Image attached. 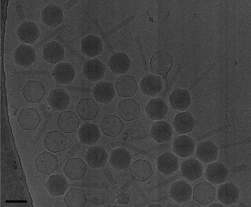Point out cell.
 <instances>
[{
  "label": "cell",
  "instance_id": "8fae6325",
  "mask_svg": "<svg viewBox=\"0 0 251 207\" xmlns=\"http://www.w3.org/2000/svg\"><path fill=\"white\" fill-rule=\"evenodd\" d=\"M80 43L82 53L89 57H95L103 51L102 40L94 34H90L85 37Z\"/></svg>",
  "mask_w": 251,
  "mask_h": 207
},
{
  "label": "cell",
  "instance_id": "44dd1931",
  "mask_svg": "<svg viewBox=\"0 0 251 207\" xmlns=\"http://www.w3.org/2000/svg\"><path fill=\"white\" fill-rule=\"evenodd\" d=\"M77 133L81 143L90 146L95 145L101 137L98 126L89 122L83 124L78 129Z\"/></svg>",
  "mask_w": 251,
  "mask_h": 207
},
{
  "label": "cell",
  "instance_id": "d6986e66",
  "mask_svg": "<svg viewBox=\"0 0 251 207\" xmlns=\"http://www.w3.org/2000/svg\"><path fill=\"white\" fill-rule=\"evenodd\" d=\"M35 164L37 170L44 174L49 175L57 168V158L54 154L46 151L39 154L36 158Z\"/></svg>",
  "mask_w": 251,
  "mask_h": 207
},
{
  "label": "cell",
  "instance_id": "e575fe53",
  "mask_svg": "<svg viewBox=\"0 0 251 207\" xmlns=\"http://www.w3.org/2000/svg\"><path fill=\"white\" fill-rule=\"evenodd\" d=\"M100 126L103 133L106 135L115 137L121 133L124 124L118 116L108 114L103 118L100 124Z\"/></svg>",
  "mask_w": 251,
  "mask_h": 207
},
{
  "label": "cell",
  "instance_id": "484cf974",
  "mask_svg": "<svg viewBox=\"0 0 251 207\" xmlns=\"http://www.w3.org/2000/svg\"><path fill=\"white\" fill-rule=\"evenodd\" d=\"M215 194V187L208 182L204 181L194 187L193 197L201 205L204 206L214 200Z\"/></svg>",
  "mask_w": 251,
  "mask_h": 207
},
{
  "label": "cell",
  "instance_id": "7bdbcfd3",
  "mask_svg": "<svg viewBox=\"0 0 251 207\" xmlns=\"http://www.w3.org/2000/svg\"><path fill=\"white\" fill-rule=\"evenodd\" d=\"M150 206L152 207H163V205L160 204H153L151 205Z\"/></svg>",
  "mask_w": 251,
  "mask_h": 207
},
{
  "label": "cell",
  "instance_id": "7402d4cb",
  "mask_svg": "<svg viewBox=\"0 0 251 207\" xmlns=\"http://www.w3.org/2000/svg\"><path fill=\"white\" fill-rule=\"evenodd\" d=\"M87 169V165L82 159L79 158H74L67 160L63 170L70 179L75 180L83 179Z\"/></svg>",
  "mask_w": 251,
  "mask_h": 207
},
{
  "label": "cell",
  "instance_id": "9c48e42d",
  "mask_svg": "<svg viewBox=\"0 0 251 207\" xmlns=\"http://www.w3.org/2000/svg\"><path fill=\"white\" fill-rule=\"evenodd\" d=\"M106 66L97 58L87 61L84 63L82 73L89 81L94 82L104 77Z\"/></svg>",
  "mask_w": 251,
  "mask_h": 207
},
{
  "label": "cell",
  "instance_id": "277c9868",
  "mask_svg": "<svg viewBox=\"0 0 251 207\" xmlns=\"http://www.w3.org/2000/svg\"><path fill=\"white\" fill-rule=\"evenodd\" d=\"M51 75L57 83L68 85L72 83L76 76V73L70 63L59 62L57 64Z\"/></svg>",
  "mask_w": 251,
  "mask_h": 207
},
{
  "label": "cell",
  "instance_id": "30bf717a",
  "mask_svg": "<svg viewBox=\"0 0 251 207\" xmlns=\"http://www.w3.org/2000/svg\"><path fill=\"white\" fill-rule=\"evenodd\" d=\"M240 193L239 189L232 182H229L219 186L217 198L224 205L228 206L238 202Z\"/></svg>",
  "mask_w": 251,
  "mask_h": 207
},
{
  "label": "cell",
  "instance_id": "e0dca14e",
  "mask_svg": "<svg viewBox=\"0 0 251 207\" xmlns=\"http://www.w3.org/2000/svg\"><path fill=\"white\" fill-rule=\"evenodd\" d=\"M109 158L108 155L102 146H91L87 150L85 158L88 164L92 168L104 167Z\"/></svg>",
  "mask_w": 251,
  "mask_h": 207
},
{
  "label": "cell",
  "instance_id": "52a82bcc",
  "mask_svg": "<svg viewBox=\"0 0 251 207\" xmlns=\"http://www.w3.org/2000/svg\"><path fill=\"white\" fill-rule=\"evenodd\" d=\"M41 15L42 22L52 28L59 25L63 19L62 9L53 3H50L43 9Z\"/></svg>",
  "mask_w": 251,
  "mask_h": 207
},
{
  "label": "cell",
  "instance_id": "2e32d148",
  "mask_svg": "<svg viewBox=\"0 0 251 207\" xmlns=\"http://www.w3.org/2000/svg\"><path fill=\"white\" fill-rule=\"evenodd\" d=\"M47 101L52 110L61 111L67 108L71 101V98L64 89H54L51 91L47 97Z\"/></svg>",
  "mask_w": 251,
  "mask_h": 207
},
{
  "label": "cell",
  "instance_id": "6da1fadb",
  "mask_svg": "<svg viewBox=\"0 0 251 207\" xmlns=\"http://www.w3.org/2000/svg\"><path fill=\"white\" fill-rule=\"evenodd\" d=\"M172 62V57L170 54L163 51H156L150 61L151 71L154 73L165 75L171 68Z\"/></svg>",
  "mask_w": 251,
  "mask_h": 207
},
{
  "label": "cell",
  "instance_id": "74e56055",
  "mask_svg": "<svg viewBox=\"0 0 251 207\" xmlns=\"http://www.w3.org/2000/svg\"><path fill=\"white\" fill-rule=\"evenodd\" d=\"M156 162L158 170L167 175H171L179 168L178 158L169 152H165L159 156Z\"/></svg>",
  "mask_w": 251,
  "mask_h": 207
},
{
  "label": "cell",
  "instance_id": "f1b7e54d",
  "mask_svg": "<svg viewBox=\"0 0 251 207\" xmlns=\"http://www.w3.org/2000/svg\"><path fill=\"white\" fill-rule=\"evenodd\" d=\"M169 110V108L164 100L161 98H153L148 102L145 110L151 120L163 119Z\"/></svg>",
  "mask_w": 251,
  "mask_h": 207
},
{
  "label": "cell",
  "instance_id": "603a6c76",
  "mask_svg": "<svg viewBox=\"0 0 251 207\" xmlns=\"http://www.w3.org/2000/svg\"><path fill=\"white\" fill-rule=\"evenodd\" d=\"M192 190V186L186 181L179 180L171 184L170 196L176 202L181 203L191 199Z\"/></svg>",
  "mask_w": 251,
  "mask_h": 207
},
{
  "label": "cell",
  "instance_id": "60d3db41",
  "mask_svg": "<svg viewBox=\"0 0 251 207\" xmlns=\"http://www.w3.org/2000/svg\"><path fill=\"white\" fill-rule=\"evenodd\" d=\"M129 200V195L125 193H122L119 194L117 197V202L120 205L126 204L128 203Z\"/></svg>",
  "mask_w": 251,
  "mask_h": 207
},
{
  "label": "cell",
  "instance_id": "cb8c5ba5",
  "mask_svg": "<svg viewBox=\"0 0 251 207\" xmlns=\"http://www.w3.org/2000/svg\"><path fill=\"white\" fill-rule=\"evenodd\" d=\"M64 54L63 46L56 41L50 42L43 47V59L52 64L63 61L64 59Z\"/></svg>",
  "mask_w": 251,
  "mask_h": 207
},
{
  "label": "cell",
  "instance_id": "ba28073f",
  "mask_svg": "<svg viewBox=\"0 0 251 207\" xmlns=\"http://www.w3.org/2000/svg\"><path fill=\"white\" fill-rule=\"evenodd\" d=\"M132 157V155L125 148L121 147L111 151L109 162L115 170L120 171L130 166Z\"/></svg>",
  "mask_w": 251,
  "mask_h": 207
},
{
  "label": "cell",
  "instance_id": "4dcf8cb0",
  "mask_svg": "<svg viewBox=\"0 0 251 207\" xmlns=\"http://www.w3.org/2000/svg\"><path fill=\"white\" fill-rule=\"evenodd\" d=\"M171 108L182 111H185L191 104L192 99L189 92L186 89L176 88L169 97Z\"/></svg>",
  "mask_w": 251,
  "mask_h": 207
},
{
  "label": "cell",
  "instance_id": "1f68e13d",
  "mask_svg": "<svg viewBox=\"0 0 251 207\" xmlns=\"http://www.w3.org/2000/svg\"><path fill=\"white\" fill-rule=\"evenodd\" d=\"M139 85L143 94L153 97L158 94L163 87L160 77L150 73L147 74L143 77Z\"/></svg>",
  "mask_w": 251,
  "mask_h": 207
},
{
  "label": "cell",
  "instance_id": "836d02e7",
  "mask_svg": "<svg viewBox=\"0 0 251 207\" xmlns=\"http://www.w3.org/2000/svg\"><path fill=\"white\" fill-rule=\"evenodd\" d=\"M129 169L132 178L140 182L145 181L153 174L150 162L142 159H139L135 161L130 165Z\"/></svg>",
  "mask_w": 251,
  "mask_h": 207
},
{
  "label": "cell",
  "instance_id": "4316f807",
  "mask_svg": "<svg viewBox=\"0 0 251 207\" xmlns=\"http://www.w3.org/2000/svg\"><path fill=\"white\" fill-rule=\"evenodd\" d=\"M100 108L95 101L90 98H83L78 102L75 111L83 120L94 119L96 117Z\"/></svg>",
  "mask_w": 251,
  "mask_h": 207
},
{
  "label": "cell",
  "instance_id": "4fadbf2b",
  "mask_svg": "<svg viewBox=\"0 0 251 207\" xmlns=\"http://www.w3.org/2000/svg\"><path fill=\"white\" fill-rule=\"evenodd\" d=\"M228 172L227 169L222 163L216 162L207 165L204 175L211 184L216 185L225 182Z\"/></svg>",
  "mask_w": 251,
  "mask_h": 207
},
{
  "label": "cell",
  "instance_id": "8992f818",
  "mask_svg": "<svg viewBox=\"0 0 251 207\" xmlns=\"http://www.w3.org/2000/svg\"><path fill=\"white\" fill-rule=\"evenodd\" d=\"M17 36L21 42L33 44L40 37L41 33L37 24L34 22L22 23L16 30Z\"/></svg>",
  "mask_w": 251,
  "mask_h": 207
},
{
  "label": "cell",
  "instance_id": "8d00e7d4",
  "mask_svg": "<svg viewBox=\"0 0 251 207\" xmlns=\"http://www.w3.org/2000/svg\"><path fill=\"white\" fill-rule=\"evenodd\" d=\"M196 123V121L189 112H183L177 114L175 117L172 125L176 132L180 134L190 132Z\"/></svg>",
  "mask_w": 251,
  "mask_h": 207
},
{
  "label": "cell",
  "instance_id": "ab89813d",
  "mask_svg": "<svg viewBox=\"0 0 251 207\" xmlns=\"http://www.w3.org/2000/svg\"><path fill=\"white\" fill-rule=\"evenodd\" d=\"M87 198L84 192L76 188H70L66 193L64 200L67 207H83L87 202Z\"/></svg>",
  "mask_w": 251,
  "mask_h": 207
},
{
  "label": "cell",
  "instance_id": "d6a6232c",
  "mask_svg": "<svg viewBox=\"0 0 251 207\" xmlns=\"http://www.w3.org/2000/svg\"><path fill=\"white\" fill-rule=\"evenodd\" d=\"M80 121L77 115L72 111L61 112L57 121V126L63 133L75 132L79 126Z\"/></svg>",
  "mask_w": 251,
  "mask_h": 207
},
{
  "label": "cell",
  "instance_id": "f35d334b",
  "mask_svg": "<svg viewBox=\"0 0 251 207\" xmlns=\"http://www.w3.org/2000/svg\"><path fill=\"white\" fill-rule=\"evenodd\" d=\"M173 131V127L166 122L164 121H157L152 123L150 135L158 142H164L170 140Z\"/></svg>",
  "mask_w": 251,
  "mask_h": 207
},
{
  "label": "cell",
  "instance_id": "ffe728a7",
  "mask_svg": "<svg viewBox=\"0 0 251 207\" xmlns=\"http://www.w3.org/2000/svg\"><path fill=\"white\" fill-rule=\"evenodd\" d=\"M202 163L194 158H190L181 163L180 172L183 177L190 182L201 178L202 176Z\"/></svg>",
  "mask_w": 251,
  "mask_h": 207
},
{
  "label": "cell",
  "instance_id": "f546056e",
  "mask_svg": "<svg viewBox=\"0 0 251 207\" xmlns=\"http://www.w3.org/2000/svg\"><path fill=\"white\" fill-rule=\"evenodd\" d=\"M66 142L67 137L64 134L58 131H53L46 134L44 146L50 152L57 153L65 149Z\"/></svg>",
  "mask_w": 251,
  "mask_h": 207
},
{
  "label": "cell",
  "instance_id": "5bb4252c",
  "mask_svg": "<svg viewBox=\"0 0 251 207\" xmlns=\"http://www.w3.org/2000/svg\"><path fill=\"white\" fill-rule=\"evenodd\" d=\"M218 151L217 146L211 140H207L198 144L195 155L202 162L207 163L216 160Z\"/></svg>",
  "mask_w": 251,
  "mask_h": 207
},
{
  "label": "cell",
  "instance_id": "83f0119b",
  "mask_svg": "<svg viewBox=\"0 0 251 207\" xmlns=\"http://www.w3.org/2000/svg\"><path fill=\"white\" fill-rule=\"evenodd\" d=\"M45 186L50 195L57 196L64 194L69 188V184L63 175L58 174L50 176L46 182Z\"/></svg>",
  "mask_w": 251,
  "mask_h": 207
},
{
  "label": "cell",
  "instance_id": "7c38bea8",
  "mask_svg": "<svg viewBox=\"0 0 251 207\" xmlns=\"http://www.w3.org/2000/svg\"><path fill=\"white\" fill-rule=\"evenodd\" d=\"M115 87L119 96L131 98L137 91L138 85L133 76L122 75L120 76L115 83Z\"/></svg>",
  "mask_w": 251,
  "mask_h": 207
},
{
  "label": "cell",
  "instance_id": "b9f144b4",
  "mask_svg": "<svg viewBox=\"0 0 251 207\" xmlns=\"http://www.w3.org/2000/svg\"><path fill=\"white\" fill-rule=\"evenodd\" d=\"M225 207V205L223 204L217 203L213 202L211 204L209 207Z\"/></svg>",
  "mask_w": 251,
  "mask_h": 207
},
{
  "label": "cell",
  "instance_id": "d590c367",
  "mask_svg": "<svg viewBox=\"0 0 251 207\" xmlns=\"http://www.w3.org/2000/svg\"><path fill=\"white\" fill-rule=\"evenodd\" d=\"M195 142L191 138L182 135L175 138L173 140L172 150L175 154L185 157L193 155L194 152Z\"/></svg>",
  "mask_w": 251,
  "mask_h": 207
},
{
  "label": "cell",
  "instance_id": "9a60e30c",
  "mask_svg": "<svg viewBox=\"0 0 251 207\" xmlns=\"http://www.w3.org/2000/svg\"><path fill=\"white\" fill-rule=\"evenodd\" d=\"M132 63L131 60L125 52H118L111 55L107 64L113 73L119 74L126 73Z\"/></svg>",
  "mask_w": 251,
  "mask_h": 207
},
{
  "label": "cell",
  "instance_id": "5b68a950",
  "mask_svg": "<svg viewBox=\"0 0 251 207\" xmlns=\"http://www.w3.org/2000/svg\"><path fill=\"white\" fill-rule=\"evenodd\" d=\"M13 55L15 63L25 68L29 67L36 60L34 49L24 43L20 44L14 50Z\"/></svg>",
  "mask_w": 251,
  "mask_h": 207
},
{
  "label": "cell",
  "instance_id": "7a4b0ae2",
  "mask_svg": "<svg viewBox=\"0 0 251 207\" xmlns=\"http://www.w3.org/2000/svg\"><path fill=\"white\" fill-rule=\"evenodd\" d=\"M17 121L21 128L24 130H35L39 124L41 118L37 110L32 108H25L21 111Z\"/></svg>",
  "mask_w": 251,
  "mask_h": 207
},
{
  "label": "cell",
  "instance_id": "3957f363",
  "mask_svg": "<svg viewBox=\"0 0 251 207\" xmlns=\"http://www.w3.org/2000/svg\"><path fill=\"white\" fill-rule=\"evenodd\" d=\"M22 93L25 100L31 103H38L42 100L46 94L42 83L38 81L30 80L25 84Z\"/></svg>",
  "mask_w": 251,
  "mask_h": 207
},
{
  "label": "cell",
  "instance_id": "ac0fdd59",
  "mask_svg": "<svg viewBox=\"0 0 251 207\" xmlns=\"http://www.w3.org/2000/svg\"><path fill=\"white\" fill-rule=\"evenodd\" d=\"M92 94L95 101L98 103L109 104L115 96L112 84L104 81L98 82L93 89Z\"/></svg>",
  "mask_w": 251,
  "mask_h": 207
},
{
  "label": "cell",
  "instance_id": "d4e9b609",
  "mask_svg": "<svg viewBox=\"0 0 251 207\" xmlns=\"http://www.w3.org/2000/svg\"><path fill=\"white\" fill-rule=\"evenodd\" d=\"M140 108L139 104L134 99L131 98L126 99L119 102L117 114L125 121H133L138 117Z\"/></svg>",
  "mask_w": 251,
  "mask_h": 207
}]
</instances>
